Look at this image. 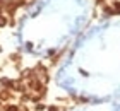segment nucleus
Returning a JSON list of instances; mask_svg holds the SVG:
<instances>
[{"mask_svg":"<svg viewBox=\"0 0 120 111\" xmlns=\"http://www.w3.org/2000/svg\"><path fill=\"white\" fill-rule=\"evenodd\" d=\"M5 24H7V19L4 15H0V26H5Z\"/></svg>","mask_w":120,"mask_h":111,"instance_id":"obj_1","label":"nucleus"},{"mask_svg":"<svg viewBox=\"0 0 120 111\" xmlns=\"http://www.w3.org/2000/svg\"><path fill=\"white\" fill-rule=\"evenodd\" d=\"M5 111H17V106H7Z\"/></svg>","mask_w":120,"mask_h":111,"instance_id":"obj_2","label":"nucleus"}]
</instances>
